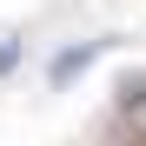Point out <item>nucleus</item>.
I'll return each mask as SVG.
<instances>
[{"label":"nucleus","mask_w":146,"mask_h":146,"mask_svg":"<svg viewBox=\"0 0 146 146\" xmlns=\"http://www.w3.org/2000/svg\"><path fill=\"white\" fill-rule=\"evenodd\" d=\"M93 53H100V40H93V46H73V53H60V60H53V86H66L73 73H86V60H93Z\"/></svg>","instance_id":"nucleus-1"},{"label":"nucleus","mask_w":146,"mask_h":146,"mask_svg":"<svg viewBox=\"0 0 146 146\" xmlns=\"http://www.w3.org/2000/svg\"><path fill=\"white\" fill-rule=\"evenodd\" d=\"M119 106H126V113L146 106V73H126V80H119Z\"/></svg>","instance_id":"nucleus-2"},{"label":"nucleus","mask_w":146,"mask_h":146,"mask_svg":"<svg viewBox=\"0 0 146 146\" xmlns=\"http://www.w3.org/2000/svg\"><path fill=\"white\" fill-rule=\"evenodd\" d=\"M13 66H20V40H13V33H0V73H13Z\"/></svg>","instance_id":"nucleus-3"}]
</instances>
